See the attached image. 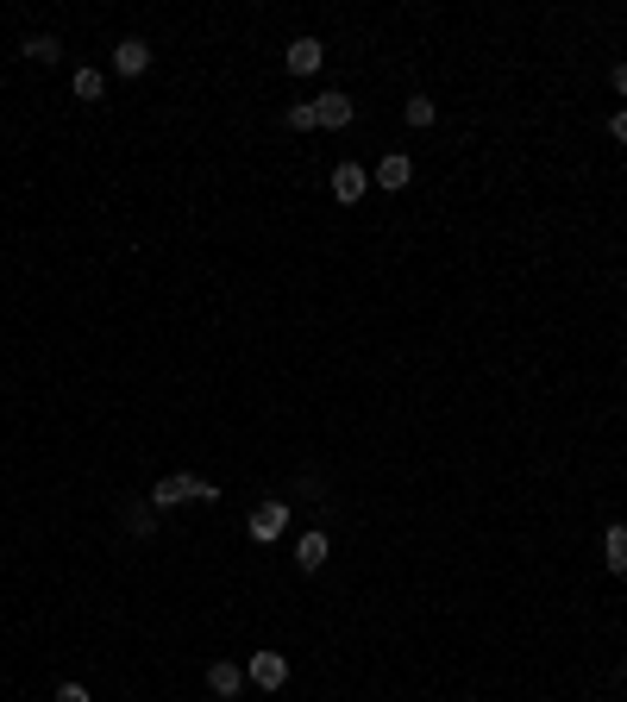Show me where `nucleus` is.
<instances>
[{
	"instance_id": "obj_17",
	"label": "nucleus",
	"mask_w": 627,
	"mask_h": 702,
	"mask_svg": "<svg viewBox=\"0 0 627 702\" xmlns=\"http://www.w3.org/2000/svg\"><path fill=\"white\" fill-rule=\"evenodd\" d=\"M609 132H615V138H621V145H627V107H621V113H615V120H609Z\"/></svg>"
},
{
	"instance_id": "obj_16",
	"label": "nucleus",
	"mask_w": 627,
	"mask_h": 702,
	"mask_svg": "<svg viewBox=\"0 0 627 702\" xmlns=\"http://www.w3.org/2000/svg\"><path fill=\"white\" fill-rule=\"evenodd\" d=\"M57 702H88V690H82V684H63V690H57Z\"/></svg>"
},
{
	"instance_id": "obj_7",
	"label": "nucleus",
	"mask_w": 627,
	"mask_h": 702,
	"mask_svg": "<svg viewBox=\"0 0 627 702\" xmlns=\"http://www.w3.org/2000/svg\"><path fill=\"white\" fill-rule=\"evenodd\" d=\"M314 126H320V132L352 126V95H339V88H333V95H320V101H314Z\"/></svg>"
},
{
	"instance_id": "obj_15",
	"label": "nucleus",
	"mask_w": 627,
	"mask_h": 702,
	"mask_svg": "<svg viewBox=\"0 0 627 702\" xmlns=\"http://www.w3.org/2000/svg\"><path fill=\"white\" fill-rule=\"evenodd\" d=\"M289 126H295V132H314V101H295V107H289Z\"/></svg>"
},
{
	"instance_id": "obj_11",
	"label": "nucleus",
	"mask_w": 627,
	"mask_h": 702,
	"mask_svg": "<svg viewBox=\"0 0 627 702\" xmlns=\"http://www.w3.org/2000/svg\"><path fill=\"white\" fill-rule=\"evenodd\" d=\"M602 565H609V571H627V527H609V533H602Z\"/></svg>"
},
{
	"instance_id": "obj_6",
	"label": "nucleus",
	"mask_w": 627,
	"mask_h": 702,
	"mask_svg": "<svg viewBox=\"0 0 627 702\" xmlns=\"http://www.w3.org/2000/svg\"><path fill=\"white\" fill-rule=\"evenodd\" d=\"M283 63H289V76H314V69L327 63V44H320V38H295L283 51Z\"/></svg>"
},
{
	"instance_id": "obj_14",
	"label": "nucleus",
	"mask_w": 627,
	"mask_h": 702,
	"mask_svg": "<svg viewBox=\"0 0 627 702\" xmlns=\"http://www.w3.org/2000/svg\"><path fill=\"white\" fill-rule=\"evenodd\" d=\"M433 113H439V107H433L427 95H414V101H402V120H408V126H433Z\"/></svg>"
},
{
	"instance_id": "obj_18",
	"label": "nucleus",
	"mask_w": 627,
	"mask_h": 702,
	"mask_svg": "<svg viewBox=\"0 0 627 702\" xmlns=\"http://www.w3.org/2000/svg\"><path fill=\"white\" fill-rule=\"evenodd\" d=\"M615 95H627V63H621V69H615Z\"/></svg>"
},
{
	"instance_id": "obj_9",
	"label": "nucleus",
	"mask_w": 627,
	"mask_h": 702,
	"mask_svg": "<svg viewBox=\"0 0 627 702\" xmlns=\"http://www.w3.org/2000/svg\"><path fill=\"white\" fill-rule=\"evenodd\" d=\"M333 201H345V207L364 201V163H339L333 170Z\"/></svg>"
},
{
	"instance_id": "obj_12",
	"label": "nucleus",
	"mask_w": 627,
	"mask_h": 702,
	"mask_svg": "<svg viewBox=\"0 0 627 702\" xmlns=\"http://www.w3.org/2000/svg\"><path fill=\"white\" fill-rule=\"evenodd\" d=\"M69 88H76V101H101L107 76H101V69H76V82H69Z\"/></svg>"
},
{
	"instance_id": "obj_8",
	"label": "nucleus",
	"mask_w": 627,
	"mask_h": 702,
	"mask_svg": "<svg viewBox=\"0 0 627 702\" xmlns=\"http://www.w3.org/2000/svg\"><path fill=\"white\" fill-rule=\"evenodd\" d=\"M408 182H414V163H408L402 151H389V157L377 163V189H389V195H396V189H408Z\"/></svg>"
},
{
	"instance_id": "obj_13",
	"label": "nucleus",
	"mask_w": 627,
	"mask_h": 702,
	"mask_svg": "<svg viewBox=\"0 0 627 702\" xmlns=\"http://www.w3.org/2000/svg\"><path fill=\"white\" fill-rule=\"evenodd\" d=\"M26 57H32V63H57V57H63V44H57L51 32H32V38H26Z\"/></svg>"
},
{
	"instance_id": "obj_2",
	"label": "nucleus",
	"mask_w": 627,
	"mask_h": 702,
	"mask_svg": "<svg viewBox=\"0 0 627 702\" xmlns=\"http://www.w3.org/2000/svg\"><path fill=\"white\" fill-rule=\"evenodd\" d=\"M245 677H251L258 690H283V684H289V659H283V652H251Z\"/></svg>"
},
{
	"instance_id": "obj_4",
	"label": "nucleus",
	"mask_w": 627,
	"mask_h": 702,
	"mask_svg": "<svg viewBox=\"0 0 627 702\" xmlns=\"http://www.w3.org/2000/svg\"><path fill=\"white\" fill-rule=\"evenodd\" d=\"M151 69V44L145 38H120L113 44V76H145Z\"/></svg>"
},
{
	"instance_id": "obj_1",
	"label": "nucleus",
	"mask_w": 627,
	"mask_h": 702,
	"mask_svg": "<svg viewBox=\"0 0 627 702\" xmlns=\"http://www.w3.org/2000/svg\"><path fill=\"white\" fill-rule=\"evenodd\" d=\"M176 502H220V489L201 483V477H189V471H170V477H157L151 508H176Z\"/></svg>"
},
{
	"instance_id": "obj_10",
	"label": "nucleus",
	"mask_w": 627,
	"mask_h": 702,
	"mask_svg": "<svg viewBox=\"0 0 627 702\" xmlns=\"http://www.w3.org/2000/svg\"><path fill=\"white\" fill-rule=\"evenodd\" d=\"M327 558H333L327 533H301V540H295V565H301V571H320V565H327Z\"/></svg>"
},
{
	"instance_id": "obj_3",
	"label": "nucleus",
	"mask_w": 627,
	"mask_h": 702,
	"mask_svg": "<svg viewBox=\"0 0 627 702\" xmlns=\"http://www.w3.org/2000/svg\"><path fill=\"white\" fill-rule=\"evenodd\" d=\"M289 527V502H264L258 514H251V521H245V533H251V540H258V546H270L276 540V533H283Z\"/></svg>"
},
{
	"instance_id": "obj_5",
	"label": "nucleus",
	"mask_w": 627,
	"mask_h": 702,
	"mask_svg": "<svg viewBox=\"0 0 627 702\" xmlns=\"http://www.w3.org/2000/svg\"><path fill=\"white\" fill-rule=\"evenodd\" d=\"M207 690H214L220 702H239V690H245V665L214 659V665H207Z\"/></svg>"
}]
</instances>
